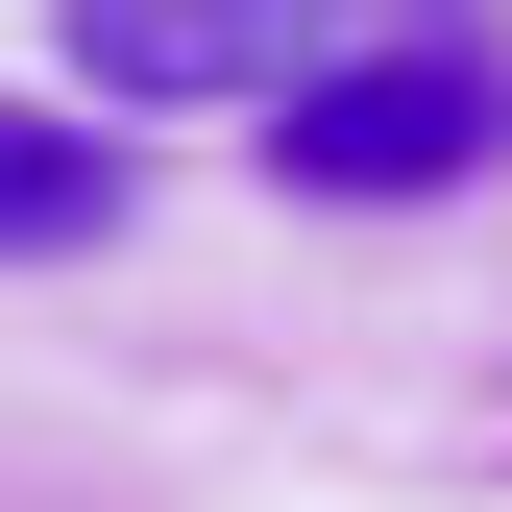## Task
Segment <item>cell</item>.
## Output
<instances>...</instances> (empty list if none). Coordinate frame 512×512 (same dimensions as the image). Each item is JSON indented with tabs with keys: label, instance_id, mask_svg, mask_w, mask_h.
<instances>
[{
	"label": "cell",
	"instance_id": "cell-2",
	"mask_svg": "<svg viewBox=\"0 0 512 512\" xmlns=\"http://www.w3.org/2000/svg\"><path fill=\"white\" fill-rule=\"evenodd\" d=\"M74 244H122V122L0 98V269H74Z\"/></svg>",
	"mask_w": 512,
	"mask_h": 512
},
{
	"label": "cell",
	"instance_id": "cell-1",
	"mask_svg": "<svg viewBox=\"0 0 512 512\" xmlns=\"http://www.w3.org/2000/svg\"><path fill=\"white\" fill-rule=\"evenodd\" d=\"M488 147H512V74L439 49V25H342L269 98V196H366V220H391V196H464Z\"/></svg>",
	"mask_w": 512,
	"mask_h": 512
}]
</instances>
